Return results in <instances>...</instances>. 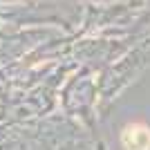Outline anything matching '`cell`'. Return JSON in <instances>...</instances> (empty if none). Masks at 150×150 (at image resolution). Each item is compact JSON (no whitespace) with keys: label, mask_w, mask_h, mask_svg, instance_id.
<instances>
[{"label":"cell","mask_w":150,"mask_h":150,"mask_svg":"<svg viewBox=\"0 0 150 150\" xmlns=\"http://www.w3.org/2000/svg\"><path fill=\"white\" fill-rule=\"evenodd\" d=\"M125 150H150V128L146 123H130L121 132Z\"/></svg>","instance_id":"obj_1"}]
</instances>
